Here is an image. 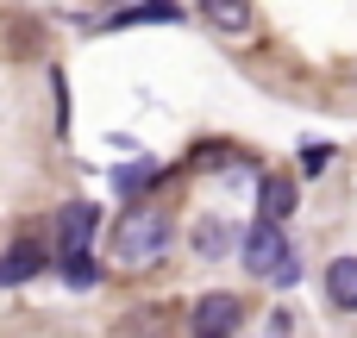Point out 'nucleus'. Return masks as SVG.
Here are the masks:
<instances>
[{
    "mask_svg": "<svg viewBox=\"0 0 357 338\" xmlns=\"http://www.w3.org/2000/svg\"><path fill=\"white\" fill-rule=\"evenodd\" d=\"M289 213H295V182H289V176H264L257 220H289Z\"/></svg>",
    "mask_w": 357,
    "mask_h": 338,
    "instance_id": "8",
    "label": "nucleus"
},
{
    "mask_svg": "<svg viewBox=\"0 0 357 338\" xmlns=\"http://www.w3.org/2000/svg\"><path fill=\"white\" fill-rule=\"evenodd\" d=\"M151 19H157V25H176V19H182V6H176V0H126L107 25H151Z\"/></svg>",
    "mask_w": 357,
    "mask_h": 338,
    "instance_id": "7",
    "label": "nucleus"
},
{
    "mask_svg": "<svg viewBox=\"0 0 357 338\" xmlns=\"http://www.w3.org/2000/svg\"><path fill=\"white\" fill-rule=\"evenodd\" d=\"M238 320H245V301H238V295H226V289H220V295H201V301H195V332H201V338L232 332Z\"/></svg>",
    "mask_w": 357,
    "mask_h": 338,
    "instance_id": "4",
    "label": "nucleus"
},
{
    "mask_svg": "<svg viewBox=\"0 0 357 338\" xmlns=\"http://www.w3.org/2000/svg\"><path fill=\"white\" fill-rule=\"evenodd\" d=\"M201 13H207L220 31H245V25H251V0H201Z\"/></svg>",
    "mask_w": 357,
    "mask_h": 338,
    "instance_id": "10",
    "label": "nucleus"
},
{
    "mask_svg": "<svg viewBox=\"0 0 357 338\" xmlns=\"http://www.w3.org/2000/svg\"><path fill=\"white\" fill-rule=\"evenodd\" d=\"M326 295H333V307L357 314V257H339V263L326 270Z\"/></svg>",
    "mask_w": 357,
    "mask_h": 338,
    "instance_id": "9",
    "label": "nucleus"
},
{
    "mask_svg": "<svg viewBox=\"0 0 357 338\" xmlns=\"http://www.w3.org/2000/svg\"><path fill=\"white\" fill-rule=\"evenodd\" d=\"M107 6H126V0H107Z\"/></svg>",
    "mask_w": 357,
    "mask_h": 338,
    "instance_id": "13",
    "label": "nucleus"
},
{
    "mask_svg": "<svg viewBox=\"0 0 357 338\" xmlns=\"http://www.w3.org/2000/svg\"><path fill=\"white\" fill-rule=\"evenodd\" d=\"M245 270H251V276H270V282H282V289L301 282V251L289 245L282 220H257V226L245 232Z\"/></svg>",
    "mask_w": 357,
    "mask_h": 338,
    "instance_id": "1",
    "label": "nucleus"
},
{
    "mask_svg": "<svg viewBox=\"0 0 357 338\" xmlns=\"http://www.w3.org/2000/svg\"><path fill=\"white\" fill-rule=\"evenodd\" d=\"M232 245H245V232L232 226V220H220V213H207V220H195V251L213 263V257H232Z\"/></svg>",
    "mask_w": 357,
    "mask_h": 338,
    "instance_id": "5",
    "label": "nucleus"
},
{
    "mask_svg": "<svg viewBox=\"0 0 357 338\" xmlns=\"http://www.w3.org/2000/svg\"><path fill=\"white\" fill-rule=\"evenodd\" d=\"M38 270H44V245H38V238H19V245L0 257V289H13V282H31Z\"/></svg>",
    "mask_w": 357,
    "mask_h": 338,
    "instance_id": "6",
    "label": "nucleus"
},
{
    "mask_svg": "<svg viewBox=\"0 0 357 338\" xmlns=\"http://www.w3.org/2000/svg\"><path fill=\"white\" fill-rule=\"evenodd\" d=\"M94 226H100V207H94V201H63V207H56V257L88 251V245H94Z\"/></svg>",
    "mask_w": 357,
    "mask_h": 338,
    "instance_id": "3",
    "label": "nucleus"
},
{
    "mask_svg": "<svg viewBox=\"0 0 357 338\" xmlns=\"http://www.w3.org/2000/svg\"><path fill=\"white\" fill-rule=\"evenodd\" d=\"M144 182H157V163H126V169L113 176V188H119V194H132V188H144Z\"/></svg>",
    "mask_w": 357,
    "mask_h": 338,
    "instance_id": "12",
    "label": "nucleus"
},
{
    "mask_svg": "<svg viewBox=\"0 0 357 338\" xmlns=\"http://www.w3.org/2000/svg\"><path fill=\"white\" fill-rule=\"evenodd\" d=\"M163 245H169V213H157V207H132L113 226V257L119 263H157Z\"/></svg>",
    "mask_w": 357,
    "mask_h": 338,
    "instance_id": "2",
    "label": "nucleus"
},
{
    "mask_svg": "<svg viewBox=\"0 0 357 338\" xmlns=\"http://www.w3.org/2000/svg\"><path fill=\"white\" fill-rule=\"evenodd\" d=\"M63 282H69V289H94V282H100V263H94L88 251H69V257H63Z\"/></svg>",
    "mask_w": 357,
    "mask_h": 338,
    "instance_id": "11",
    "label": "nucleus"
}]
</instances>
